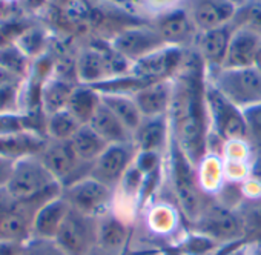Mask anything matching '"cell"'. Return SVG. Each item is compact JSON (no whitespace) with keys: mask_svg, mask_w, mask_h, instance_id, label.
<instances>
[{"mask_svg":"<svg viewBox=\"0 0 261 255\" xmlns=\"http://www.w3.org/2000/svg\"><path fill=\"white\" fill-rule=\"evenodd\" d=\"M49 5L51 0H22L20 2V8L30 14H39Z\"/></svg>","mask_w":261,"mask_h":255,"instance_id":"obj_39","label":"cell"},{"mask_svg":"<svg viewBox=\"0 0 261 255\" xmlns=\"http://www.w3.org/2000/svg\"><path fill=\"white\" fill-rule=\"evenodd\" d=\"M166 183L189 227L200 218L212 197L201 189L197 165L172 136L166 152Z\"/></svg>","mask_w":261,"mask_h":255,"instance_id":"obj_2","label":"cell"},{"mask_svg":"<svg viewBox=\"0 0 261 255\" xmlns=\"http://www.w3.org/2000/svg\"><path fill=\"white\" fill-rule=\"evenodd\" d=\"M134 234V223L115 211L98 217V246L108 250L126 253Z\"/></svg>","mask_w":261,"mask_h":255,"instance_id":"obj_17","label":"cell"},{"mask_svg":"<svg viewBox=\"0 0 261 255\" xmlns=\"http://www.w3.org/2000/svg\"><path fill=\"white\" fill-rule=\"evenodd\" d=\"M246 121V140L255 151H261V103L243 109Z\"/></svg>","mask_w":261,"mask_h":255,"instance_id":"obj_34","label":"cell"},{"mask_svg":"<svg viewBox=\"0 0 261 255\" xmlns=\"http://www.w3.org/2000/svg\"><path fill=\"white\" fill-rule=\"evenodd\" d=\"M33 62L34 60L28 57L16 43L0 46V66L20 82L30 75Z\"/></svg>","mask_w":261,"mask_h":255,"instance_id":"obj_29","label":"cell"},{"mask_svg":"<svg viewBox=\"0 0 261 255\" xmlns=\"http://www.w3.org/2000/svg\"><path fill=\"white\" fill-rule=\"evenodd\" d=\"M261 46V36L246 30V28H235L227 54L224 68H249L255 65L256 54Z\"/></svg>","mask_w":261,"mask_h":255,"instance_id":"obj_19","label":"cell"},{"mask_svg":"<svg viewBox=\"0 0 261 255\" xmlns=\"http://www.w3.org/2000/svg\"><path fill=\"white\" fill-rule=\"evenodd\" d=\"M249 178L258 182L261 185V151H255L250 163V174Z\"/></svg>","mask_w":261,"mask_h":255,"instance_id":"obj_40","label":"cell"},{"mask_svg":"<svg viewBox=\"0 0 261 255\" xmlns=\"http://www.w3.org/2000/svg\"><path fill=\"white\" fill-rule=\"evenodd\" d=\"M20 85L22 83L0 86V115L20 112Z\"/></svg>","mask_w":261,"mask_h":255,"instance_id":"obj_36","label":"cell"},{"mask_svg":"<svg viewBox=\"0 0 261 255\" xmlns=\"http://www.w3.org/2000/svg\"><path fill=\"white\" fill-rule=\"evenodd\" d=\"M62 189L91 177L92 163L83 162L74 151L71 142L46 139L45 146L37 154Z\"/></svg>","mask_w":261,"mask_h":255,"instance_id":"obj_7","label":"cell"},{"mask_svg":"<svg viewBox=\"0 0 261 255\" xmlns=\"http://www.w3.org/2000/svg\"><path fill=\"white\" fill-rule=\"evenodd\" d=\"M62 195L72 209L92 217H101L112 211L115 191L92 177H86L62 189Z\"/></svg>","mask_w":261,"mask_h":255,"instance_id":"obj_10","label":"cell"},{"mask_svg":"<svg viewBox=\"0 0 261 255\" xmlns=\"http://www.w3.org/2000/svg\"><path fill=\"white\" fill-rule=\"evenodd\" d=\"M17 255H66L56 240H45L33 237L20 246Z\"/></svg>","mask_w":261,"mask_h":255,"instance_id":"obj_35","label":"cell"},{"mask_svg":"<svg viewBox=\"0 0 261 255\" xmlns=\"http://www.w3.org/2000/svg\"><path fill=\"white\" fill-rule=\"evenodd\" d=\"M124 255H162V250H157V249H136V250H127Z\"/></svg>","mask_w":261,"mask_h":255,"instance_id":"obj_44","label":"cell"},{"mask_svg":"<svg viewBox=\"0 0 261 255\" xmlns=\"http://www.w3.org/2000/svg\"><path fill=\"white\" fill-rule=\"evenodd\" d=\"M82 123L68 111H59L56 114L46 115V126L45 134L49 140H59V142H69L74 134L80 130Z\"/></svg>","mask_w":261,"mask_h":255,"instance_id":"obj_28","label":"cell"},{"mask_svg":"<svg viewBox=\"0 0 261 255\" xmlns=\"http://www.w3.org/2000/svg\"><path fill=\"white\" fill-rule=\"evenodd\" d=\"M189 229L201 232L220 244L246 240L244 224L238 209L224 206L215 198L211 200L200 218L192 223Z\"/></svg>","mask_w":261,"mask_h":255,"instance_id":"obj_8","label":"cell"},{"mask_svg":"<svg viewBox=\"0 0 261 255\" xmlns=\"http://www.w3.org/2000/svg\"><path fill=\"white\" fill-rule=\"evenodd\" d=\"M220 246L221 244L212 240L211 237L188 227V231L171 247L177 249L185 255H212Z\"/></svg>","mask_w":261,"mask_h":255,"instance_id":"obj_31","label":"cell"},{"mask_svg":"<svg viewBox=\"0 0 261 255\" xmlns=\"http://www.w3.org/2000/svg\"><path fill=\"white\" fill-rule=\"evenodd\" d=\"M207 82V69L198 51L195 48L186 49L185 59L172 79V100L168 117L171 136L195 165L209 152Z\"/></svg>","mask_w":261,"mask_h":255,"instance_id":"obj_1","label":"cell"},{"mask_svg":"<svg viewBox=\"0 0 261 255\" xmlns=\"http://www.w3.org/2000/svg\"><path fill=\"white\" fill-rule=\"evenodd\" d=\"M13 197L8 194L7 188H0V214H4L13 203Z\"/></svg>","mask_w":261,"mask_h":255,"instance_id":"obj_42","label":"cell"},{"mask_svg":"<svg viewBox=\"0 0 261 255\" xmlns=\"http://www.w3.org/2000/svg\"><path fill=\"white\" fill-rule=\"evenodd\" d=\"M101 105V94L89 85H77L71 94L66 109L82 123L88 124L98 106Z\"/></svg>","mask_w":261,"mask_h":255,"instance_id":"obj_25","label":"cell"},{"mask_svg":"<svg viewBox=\"0 0 261 255\" xmlns=\"http://www.w3.org/2000/svg\"><path fill=\"white\" fill-rule=\"evenodd\" d=\"M60 194L62 188H56L34 198L14 200L4 214H0V240L23 244L33 238V227L37 211L46 201Z\"/></svg>","mask_w":261,"mask_h":255,"instance_id":"obj_6","label":"cell"},{"mask_svg":"<svg viewBox=\"0 0 261 255\" xmlns=\"http://www.w3.org/2000/svg\"><path fill=\"white\" fill-rule=\"evenodd\" d=\"M207 80L240 109L261 103V72L255 66L223 68Z\"/></svg>","mask_w":261,"mask_h":255,"instance_id":"obj_5","label":"cell"},{"mask_svg":"<svg viewBox=\"0 0 261 255\" xmlns=\"http://www.w3.org/2000/svg\"><path fill=\"white\" fill-rule=\"evenodd\" d=\"M68 2H69V0H51V5H54V7L59 10V8H62L63 5H66Z\"/></svg>","mask_w":261,"mask_h":255,"instance_id":"obj_48","label":"cell"},{"mask_svg":"<svg viewBox=\"0 0 261 255\" xmlns=\"http://www.w3.org/2000/svg\"><path fill=\"white\" fill-rule=\"evenodd\" d=\"M206 100H207V111L211 120L209 151L220 154L224 142L246 139L244 114L243 109H240L229 98H226L209 82H207Z\"/></svg>","mask_w":261,"mask_h":255,"instance_id":"obj_3","label":"cell"},{"mask_svg":"<svg viewBox=\"0 0 261 255\" xmlns=\"http://www.w3.org/2000/svg\"><path fill=\"white\" fill-rule=\"evenodd\" d=\"M20 246L22 244H16V243L0 240V255H17L19 250H20Z\"/></svg>","mask_w":261,"mask_h":255,"instance_id":"obj_41","label":"cell"},{"mask_svg":"<svg viewBox=\"0 0 261 255\" xmlns=\"http://www.w3.org/2000/svg\"><path fill=\"white\" fill-rule=\"evenodd\" d=\"M133 97L143 117L168 115L172 100V79L154 82L139 89Z\"/></svg>","mask_w":261,"mask_h":255,"instance_id":"obj_21","label":"cell"},{"mask_svg":"<svg viewBox=\"0 0 261 255\" xmlns=\"http://www.w3.org/2000/svg\"><path fill=\"white\" fill-rule=\"evenodd\" d=\"M227 2H229V4H232L235 8H238L240 5H243V4L246 2V0H227Z\"/></svg>","mask_w":261,"mask_h":255,"instance_id":"obj_50","label":"cell"},{"mask_svg":"<svg viewBox=\"0 0 261 255\" xmlns=\"http://www.w3.org/2000/svg\"><path fill=\"white\" fill-rule=\"evenodd\" d=\"M259 72H261V46H259V51L256 54V59H255V65H253Z\"/></svg>","mask_w":261,"mask_h":255,"instance_id":"obj_49","label":"cell"},{"mask_svg":"<svg viewBox=\"0 0 261 255\" xmlns=\"http://www.w3.org/2000/svg\"><path fill=\"white\" fill-rule=\"evenodd\" d=\"M233 30L235 28L232 27V23H227L224 27H220L211 31L198 33L194 48L198 51L200 57L203 59L206 65L207 77L224 68L226 54H227V48H229Z\"/></svg>","mask_w":261,"mask_h":255,"instance_id":"obj_16","label":"cell"},{"mask_svg":"<svg viewBox=\"0 0 261 255\" xmlns=\"http://www.w3.org/2000/svg\"><path fill=\"white\" fill-rule=\"evenodd\" d=\"M230 23L233 28H246L261 36V0H246L235 10Z\"/></svg>","mask_w":261,"mask_h":255,"instance_id":"obj_33","label":"cell"},{"mask_svg":"<svg viewBox=\"0 0 261 255\" xmlns=\"http://www.w3.org/2000/svg\"><path fill=\"white\" fill-rule=\"evenodd\" d=\"M56 188H60V185L37 154L19 157L7 185V191L13 200L34 198Z\"/></svg>","mask_w":261,"mask_h":255,"instance_id":"obj_4","label":"cell"},{"mask_svg":"<svg viewBox=\"0 0 261 255\" xmlns=\"http://www.w3.org/2000/svg\"><path fill=\"white\" fill-rule=\"evenodd\" d=\"M88 255H124V253H120V252H114V250H108V249H103L100 246H97L94 250H91Z\"/></svg>","mask_w":261,"mask_h":255,"instance_id":"obj_45","label":"cell"},{"mask_svg":"<svg viewBox=\"0 0 261 255\" xmlns=\"http://www.w3.org/2000/svg\"><path fill=\"white\" fill-rule=\"evenodd\" d=\"M180 7L186 11L198 33L230 23L237 10L227 0H180Z\"/></svg>","mask_w":261,"mask_h":255,"instance_id":"obj_14","label":"cell"},{"mask_svg":"<svg viewBox=\"0 0 261 255\" xmlns=\"http://www.w3.org/2000/svg\"><path fill=\"white\" fill-rule=\"evenodd\" d=\"M13 83H22V82L17 80L16 77H13L8 71H5L2 66H0V86H7V85H13Z\"/></svg>","mask_w":261,"mask_h":255,"instance_id":"obj_43","label":"cell"},{"mask_svg":"<svg viewBox=\"0 0 261 255\" xmlns=\"http://www.w3.org/2000/svg\"><path fill=\"white\" fill-rule=\"evenodd\" d=\"M197 172L201 189L214 198L226 183L223 157L218 152L209 151L197 165Z\"/></svg>","mask_w":261,"mask_h":255,"instance_id":"obj_24","label":"cell"},{"mask_svg":"<svg viewBox=\"0 0 261 255\" xmlns=\"http://www.w3.org/2000/svg\"><path fill=\"white\" fill-rule=\"evenodd\" d=\"M137 5L143 7L146 11L152 13V17L180 5V0H137ZM151 17V19H152Z\"/></svg>","mask_w":261,"mask_h":255,"instance_id":"obj_37","label":"cell"},{"mask_svg":"<svg viewBox=\"0 0 261 255\" xmlns=\"http://www.w3.org/2000/svg\"><path fill=\"white\" fill-rule=\"evenodd\" d=\"M77 85L79 83H75L72 80H68V79L53 74L43 83L42 92H40V108H42L43 114L51 115V114L66 109L71 94Z\"/></svg>","mask_w":261,"mask_h":255,"instance_id":"obj_23","label":"cell"},{"mask_svg":"<svg viewBox=\"0 0 261 255\" xmlns=\"http://www.w3.org/2000/svg\"><path fill=\"white\" fill-rule=\"evenodd\" d=\"M244 224V238L247 243H261V197L244 198L237 208Z\"/></svg>","mask_w":261,"mask_h":255,"instance_id":"obj_30","label":"cell"},{"mask_svg":"<svg viewBox=\"0 0 261 255\" xmlns=\"http://www.w3.org/2000/svg\"><path fill=\"white\" fill-rule=\"evenodd\" d=\"M149 22L168 46H175L181 49H189L195 46L198 31L180 5L154 16Z\"/></svg>","mask_w":261,"mask_h":255,"instance_id":"obj_13","label":"cell"},{"mask_svg":"<svg viewBox=\"0 0 261 255\" xmlns=\"http://www.w3.org/2000/svg\"><path fill=\"white\" fill-rule=\"evenodd\" d=\"M88 124L108 145L134 143L133 133L127 130V128L120 121V118L103 101Z\"/></svg>","mask_w":261,"mask_h":255,"instance_id":"obj_22","label":"cell"},{"mask_svg":"<svg viewBox=\"0 0 261 255\" xmlns=\"http://www.w3.org/2000/svg\"><path fill=\"white\" fill-rule=\"evenodd\" d=\"M137 152L134 143L109 145L92 163L91 177L115 191L126 172L134 165Z\"/></svg>","mask_w":261,"mask_h":255,"instance_id":"obj_12","label":"cell"},{"mask_svg":"<svg viewBox=\"0 0 261 255\" xmlns=\"http://www.w3.org/2000/svg\"><path fill=\"white\" fill-rule=\"evenodd\" d=\"M108 43L130 63H136L146 56L168 46L151 22L127 27L114 36Z\"/></svg>","mask_w":261,"mask_h":255,"instance_id":"obj_11","label":"cell"},{"mask_svg":"<svg viewBox=\"0 0 261 255\" xmlns=\"http://www.w3.org/2000/svg\"><path fill=\"white\" fill-rule=\"evenodd\" d=\"M14 43L28 57L36 60L48 53V33L43 27L30 23V27L22 31V34L16 39Z\"/></svg>","mask_w":261,"mask_h":255,"instance_id":"obj_32","label":"cell"},{"mask_svg":"<svg viewBox=\"0 0 261 255\" xmlns=\"http://www.w3.org/2000/svg\"><path fill=\"white\" fill-rule=\"evenodd\" d=\"M69 142L75 154L86 163H94L109 146L89 124H82Z\"/></svg>","mask_w":261,"mask_h":255,"instance_id":"obj_27","label":"cell"},{"mask_svg":"<svg viewBox=\"0 0 261 255\" xmlns=\"http://www.w3.org/2000/svg\"><path fill=\"white\" fill-rule=\"evenodd\" d=\"M69 211H71V206L63 198L62 194L46 201L36 214L33 237L45 238V240H56Z\"/></svg>","mask_w":261,"mask_h":255,"instance_id":"obj_20","label":"cell"},{"mask_svg":"<svg viewBox=\"0 0 261 255\" xmlns=\"http://www.w3.org/2000/svg\"><path fill=\"white\" fill-rule=\"evenodd\" d=\"M250 255H261V243H255L250 246Z\"/></svg>","mask_w":261,"mask_h":255,"instance_id":"obj_47","label":"cell"},{"mask_svg":"<svg viewBox=\"0 0 261 255\" xmlns=\"http://www.w3.org/2000/svg\"><path fill=\"white\" fill-rule=\"evenodd\" d=\"M101 101L120 118V121L134 136V133L137 131V128L143 120V115L134 97L126 94H101Z\"/></svg>","mask_w":261,"mask_h":255,"instance_id":"obj_26","label":"cell"},{"mask_svg":"<svg viewBox=\"0 0 261 255\" xmlns=\"http://www.w3.org/2000/svg\"><path fill=\"white\" fill-rule=\"evenodd\" d=\"M56 243L66 255H88L98 246V217L71 208L56 237Z\"/></svg>","mask_w":261,"mask_h":255,"instance_id":"obj_9","label":"cell"},{"mask_svg":"<svg viewBox=\"0 0 261 255\" xmlns=\"http://www.w3.org/2000/svg\"><path fill=\"white\" fill-rule=\"evenodd\" d=\"M171 142V124L168 115L143 117L134 133V146L137 151H154L166 154Z\"/></svg>","mask_w":261,"mask_h":255,"instance_id":"obj_18","label":"cell"},{"mask_svg":"<svg viewBox=\"0 0 261 255\" xmlns=\"http://www.w3.org/2000/svg\"><path fill=\"white\" fill-rule=\"evenodd\" d=\"M162 255H185V253L178 252V250L174 249V247H166V249L162 250Z\"/></svg>","mask_w":261,"mask_h":255,"instance_id":"obj_46","label":"cell"},{"mask_svg":"<svg viewBox=\"0 0 261 255\" xmlns=\"http://www.w3.org/2000/svg\"><path fill=\"white\" fill-rule=\"evenodd\" d=\"M186 49L175 48V46H165L163 49H159L145 59L136 62L133 65L130 72L143 77L149 82H162V80H171L177 74L183 59H185Z\"/></svg>","mask_w":261,"mask_h":255,"instance_id":"obj_15","label":"cell"},{"mask_svg":"<svg viewBox=\"0 0 261 255\" xmlns=\"http://www.w3.org/2000/svg\"><path fill=\"white\" fill-rule=\"evenodd\" d=\"M17 159L0 154V188H7Z\"/></svg>","mask_w":261,"mask_h":255,"instance_id":"obj_38","label":"cell"}]
</instances>
